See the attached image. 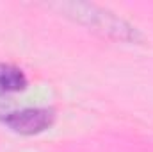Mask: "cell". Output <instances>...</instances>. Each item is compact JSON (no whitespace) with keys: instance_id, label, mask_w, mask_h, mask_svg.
<instances>
[{"instance_id":"6da1fadb","label":"cell","mask_w":153,"mask_h":152,"mask_svg":"<svg viewBox=\"0 0 153 152\" xmlns=\"http://www.w3.org/2000/svg\"><path fill=\"white\" fill-rule=\"evenodd\" d=\"M70 7L76 11V18L80 22H85L91 29L103 31L105 34H114L119 39H125V41H137V38H139L135 27L128 25L121 18H116L114 14L103 11V9H98L100 14H96L94 5H85V4H76L75 5L73 4Z\"/></svg>"},{"instance_id":"7a4b0ae2","label":"cell","mask_w":153,"mask_h":152,"mask_svg":"<svg viewBox=\"0 0 153 152\" xmlns=\"http://www.w3.org/2000/svg\"><path fill=\"white\" fill-rule=\"evenodd\" d=\"M2 120L11 131H14L18 134L32 136V134H39L53 125L55 111L50 108H25L22 111L7 113Z\"/></svg>"},{"instance_id":"3957f363","label":"cell","mask_w":153,"mask_h":152,"mask_svg":"<svg viewBox=\"0 0 153 152\" xmlns=\"http://www.w3.org/2000/svg\"><path fill=\"white\" fill-rule=\"evenodd\" d=\"M25 86H27V77L22 68L9 63H0V91L14 93L25 90Z\"/></svg>"}]
</instances>
